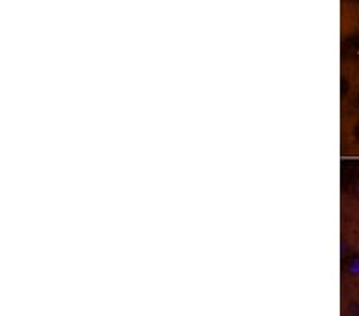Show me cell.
<instances>
[{
	"instance_id": "cell-1",
	"label": "cell",
	"mask_w": 359,
	"mask_h": 316,
	"mask_svg": "<svg viewBox=\"0 0 359 316\" xmlns=\"http://www.w3.org/2000/svg\"><path fill=\"white\" fill-rule=\"evenodd\" d=\"M358 297H359V286H358Z\"/></svg>"
}]
</instances>
